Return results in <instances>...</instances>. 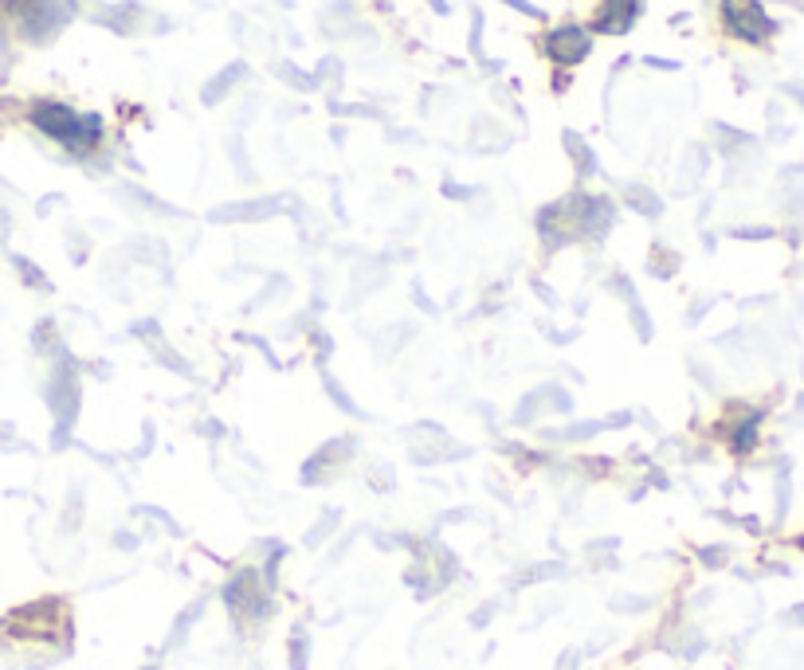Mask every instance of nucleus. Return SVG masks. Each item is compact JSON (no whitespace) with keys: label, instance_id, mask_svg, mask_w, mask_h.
Listing matches in <instances>:
<instances>
[{"label":"nucleus","instance_id":"1","mask_svg":"<svg viewBox=\"0 0 804 670\" xmlns=\"http://www.w3.org/2000/svg\"><path fill=\"white\" fill-rule=\"evenodd\" d=\"M52 376H47L44 396H47V408H52V447L63 451V447L72 443V431L79 424V408H83V376H79V361L63 349L59 358H52Z\"/></svg>","mask_w":804,"mask_h":670},{"label":"nucleus","instance_id":"2","mask_svg":"<svg viewBox=\"0 0 804 670\" xmlns=\"http://www.w3.org/2000/svg\"><path fill=\"white\" fill-rule=\"evenodd\" d=\"M32 125L52 142H59L75 157L99 150L102 142V118L99 114H79V110L63 107V102H36L32 107Z\"/></svg>","mask_w":804,"mask_h":670},{"label":"nucleus","instance_id":"3","mask_svg":"<svg viewBox=\"0 0 804 670\" xmlns=\"http://www.w3.org/2000/svg\"><path fill=\"white\" fill-rule=\"evenodd\" d=\"M224 604L243 624H263L275 612V596H271V589L260 581L256 569H240L232 581L224 584Z\"/></svg>","mask_w":804,"mask_h":670},{"label":"nucleus","instance_id":"4","mask_svg":"<svg viewBox=\"0 0 804 670\" xmlns=\"http://www.w3.org/2000/svg\"><path fill=\"white\" fill-rule=\"evenodd\" d=\"M354 455H358V436H334V439H326V443H322L318 451H314V455L303 463V483L306 486L330 483L334 474H338Z\"/></svg>","mask_w":804,"mask_h":670},{"label":"nucleus","instance_id":"5","mask_svg":"<svg viewBox=\"0 0 804 670\" xmlns=\"http://www.w3.org/2000/svg\"><path fill=\"white\" fill-rule=\"evenodd\" d=\"M722 20L730 28V36L746 40V44H765L778 32L758 0H722Z\"/></svg>","mask_w":804,"mask_h":670},{"label":"nucleus","instance_id":"6","mask_svg":"<svg viewBox=\"0 0 804 670\" xmlns=\"http://www.w3.org/2000/svg\"><path fill=\"white\" fill-rule=\"evenodd\" d=\"M545 411H557V416H573V396L565 393V388L557 385V381L530 388V393L519 400V408H514V416H510V420H514L522 428V424H537L545 416Z\"/></svg>","mask_w":804,"mask_h":670},{"label":"nucleus","instance_id":"7","mask_svg":"<svg viewBox=\"0 0 804 670\" xmlns=\"http://www.w3.org/2000/svg\"><path fill=\"white\" fill-rule=\"evenodd\" d=\"M545 52H550V59H554V63H562V67H577V63L589 59L593 36L585 32V28H577V24L557 28V32H550V36H545Z\"/></svg>","mask_w":804,"mask_h":670},{"label":"nucleus","instance_id":"8","mask_svg":"<svg viewBox=\"0 0 804 670\" xmlns=\"http://www.w3.org/2000/svg\"><path fill=\"white\" fill-rule=\"evenodd\" d=\"M643 12V0H605L593 20V32H605V36H624L628 28L635 24V17Z\"/></svg>","mask_w":804,"mask_h":670},{"label":"nucleus","instance_id":"9","mask_svg":"<svg viewBox=\"0 0 804 670\" xmlns=\"http://www.w3.org/2000/svg\"><path fill=\"white\" fill-rule=\"evenodd\" d=\"M608 290H612V295H617V298H624V306H628V322H632L635 338H640V341H652V338H655V326H652V318H648V310H643V298L635 295L632 278H628V275H612Z\"/></svg>","mask_w":804,"mask_h":670},{"label":"nucleus","instance_id":"10","mask_svg":"<svg viewBox=\"0 0 804 670\" xmlns=\"http://www.w3.org/2000/svg\"><path fill=\"white\" fill-rule=\"evenodd\" d=\"M605 431L608 420H577L562 431H542V439H550V443H589V439L605 436Z\"/></svg>","mask_w":804,"mask_h":670},{"label":"nucleus","instance_id":"11","mask_svg":"<svg viewBox=\"0 0 804 670\" xmlns=\"http://www.w3.org/2000/svg\"><path fill=\"white\" fill-rule=\"evenodd\" d=\"M761 416H765V411H750V416H742V420L734 424L730 428V447L734 451H738V455H746V451H753V447H758V428H761Z\"/></svg>","mask_w":804,"mask_h":670},{"label":"nucleus","instance_id":"12","mask_svg":"<svg viewBox=\"0 0 804 670\" xmlns=\"http://www.w3.org/2000/svg\"><path fill=\"white\" fill-rule=\"evenodd\" d=\"M279 208V200H256V205H228V208H216L213 220L220 223H232V220H263Z\"/></svg>","mask_w":804,"mask_h":670},{"label":"nucleus","instance_id":"13","mask_svg":"<svg viewBox=\"0 0 804 670\" xmlns=\"http://www.w3.org/2000/svg\"><path fill=\"white\" fill-rule=\"evenodd\" d=\"M145 349H150V353H153V361H157V365L173 369V373H177V376H185V381H197V373H193V365H188V361L181 358V353H173V349H170V341H165V338H157V341H145Z\"/></svg>","mask_w":804,"mask_h":670},{"label":"nucleus","instance_id":"14","mask_svg":"<svg viewBox=\"0 0 804 670\" xmlns=\"http://www.w3.org/2000/svg\"><path fill=\"white\" fill-rule=\"evenodd\" d=\"M32 345H36V353H44V358H59L63 349V338L59 330H55L52 318H44V322H36V330H32Z\"/></svg>","mask_w":804,"mask_h":670},{"label":"nucleus","instance_id":"15","mask_svg":"<svg viewBox=\"0 0 804 670\" xmlns=\"http://www.w3.org/2000/svg\"><path fill=\"white\" fill-rule=\"evenodd\" d=\"M322 388H326V396L338 404V411H346V416H358V420L366 416V411L358 408V400H354V396L341 388V381H334V373H326V369H322Z\"/></svg>","mask_w":804,"mask_h":670},{"label":"nucleus","instance_id":"16","mask_svg":"<svg viewBox=\"0 0 804 670\" xmlns=\"http://www.w3.org/2000/svg\"><path fill=\"white\" fill-rule=\"evenodd\" d=\"M243 75H248V67H243V63H236V67H228V72H220V75H216V79L205 87V102H220L224 95H228V90H232L236 83L243 79Z\"/></svg>","mask_w":804,"mask_h":670},{"label":"nucleus","instance_id":"17","mask_svg":"<svg viewBox=\"0 0 804 670\" xmlns=\"http://www.w3.org/2000/svg\"><path fill=\"white\" fill-rule=\"evenodd\" d=\"M680 263L683 260L671 248H652V255H648V271H652L655 278H663V283H667V278L680 271Z\"/></svg>","mask_w":804,"mask_h":670},{"label":"nucleus","instance_id":"18","mask_svg":"<svg viewBox=\"0 0 804 670\" xmlns=\"http://www.w3.org/2000/svg\"><path fill=\"white\" fill-rule=\"evenodd\" d=\"M338 521H341L338 509H326V514H322V518L311 526V534H306V546H311V549H314V546H322V541H326V537H330L334 529H338Z\"/></svg>","mask_w":804,"mask_h":670},{"label":"nucleus","instance_id":"19","mask_svg":"<svg viewBox=\"0 0 804 670\" xmlns=\"http://www.w3.org/2000/svg\"><path fill=\"white\" fill-rule=\"evenodd\" d=\"M624 197H628V205H632V208H635V212H643V216H652V220H655V216H660V212H663V205H660V200H655V197H652V193H643V188H640V185H628V193H624Z\"/></svg>","mask_w":804,"mask_h":670},{"label":"nucleus","instance_id":"20","mask_svg":"<svg viewBox=\"0 0 804 670\" xmlns=\"http://www.w3.org/2000/svg\"><path fill=\"white\" fill-rule=\"evenodd\" d=\"M565 145H569V150H573V162H577V173H582V177H585V173H589V177H593V173H597V157H593V150H585L582 138H577V134H565Z\"/></svg>","mask_w":804,"mask_h":670},{"label":"nucleus","instance_id":"21","mask_svg":"<svg viewBox=\"0 0 804 670\" xmlns=\"http://www.w3.org/2000/svg\"><path fill=\"white\" fill-rule=\"evenodd\" d=\"M306 662H311V639H306L303 627H298V631L291 635V670H306Z\"/></svg>","mask_w":804,"mask_h":670},{"label":"nucleus","instance_id":"22","mask_svg":"<svg viewBox=\"0 0 804 670\" xmlns=\"http://www.w3.org/2000/svg\"><path fill=\"white\" fill-rule=\"evenodd\" d=\"M306 338H311V345H314V353H318V365L326 369V361H330V353H334V338L326 330H318V326H314L311 333H306Z\"/></svg>","mask_w":804,"mask_h":670},{"label":"nucleus","instance_id":"23","mask_svg":"<svg viewBox=\"0 0 804 670\" xmlns=\"http://www.w3.org/2000/svg\"><path fill=\"white\" fill-rule=\"evenodd\" d=\"M17 271L24 275V283L32 286V290H47V275L32 260H20V255H17Z\"/></svg>","mask_w":804,"mask_h":670},{"label":"nucleus","instance_id":"24","mask_svg":"<svg viewBox=\"0 0 804 670\" xmlns=\"http://www.w3.org/2000/svg\"><path fill=\"white\" fill-rule=\"evenodd\" d=\"M130 333H134V338H145V341H157L161 322L157 318H138V322H130Z\"/></svg>","mask_w":804,"mask_h":670},{"label":"nucleus","instance_id":"25","mask_svg":"<svg viewBox=\"0 0 804 670\" xmlns=\"http://www.w3.org/2000/svg\"><path fill=\"white\" fill-rule=\"evenodd\" d=\"M369 483H373L377 491H393V483H396V479H393V466H389V463L373 466V471H369Z\"/></svg>","mask_w":804,"mask_h":670},{"label":"nucleus","instance_id":"26","mask_svg":"<svg viewBox=\"0 0 804 670\" xmlns=\"http://www.w3.org/2000/svg\"><path fill=\"white\" fill-rule=\"evenodd\" d=\"M530 286H534V295L542 298V303L550 306V310H557V306H562V303H557V295H554V290H550V286L542 283V278H534V283H530Z\"/></svg>","mask_w":804,"mask_h":670},{"label":"nucleus","instance_id":"27","mask_svg":"<svg viewBox=\"0 0 804 670\" xmlns=\"http://www.w3.org/2000/svg\"><path fill=\"white\" fill-rule=\"evenodd\" d=\"M412 303L421 306V310H428V314H439V306H436V303H432V298H428V295H424V290H421V283L412 286Z\"/></svg>","mask_w":804,"mask_h":670},{"label":"nucleus","instance_id":"28","mask_svg":"<svg viewBox=\"0 0 804 670\" xmlns=\"http://www.w3.org/2000/svg\"><path fill=\"white\" fill-rule=\"evenodd\" d=\"M703 561L710 564V569H718V564L726 561V549H722V546H715V549H703Z\"/></svg>","mask_w":804,"mask_h":670},{"label":"nucleus","instance_id":"29","mask_svg":"<svg viewBox=\"0 0 804 670\" xmlns=\"http://www.w3.org/2000/svg\"><path fill=\"white\" fill-rule=\"evenodd\" d=\"M200 431H205V436L213 439V443H220V436H224V424H220V420H205V424H200Z\"/></svg>","mask_w":804,"mask_h":670},{"label":"nucleus","instance_id":"30","mask_svg":"<svg viewBox=\"0 0 804 670\" xmlns=\"http://www.w3.org/2000/svg\"><path fill=\"white\" fill-rule=\"evenodd\" d=\"M734 235H742V240H765V235H773L769 228H738Z\"/></svg>","mask_w":804,"mask_h":670},{"label":"nucleus","instance_id":"31","mask_svg":"<svg viewBox=\"0 0 804 670\" xmlns=\"http://www.w3.org/2000/svg\"><path fill=\"white\" fill-rule=\"evenodd\" d=\"M115 546H122V549H134V546H138V537H130V534H126V529H122V534L115 537Z\"/></svg>","mask_w":804,"mask_h":670},{"label":"nucleus","instance_id":"32","mask_svg":"<svg viewBox=\"0 0 804 670\" xmlns=\"http://www.w3.org/2000/svg\"><path fill=\"white\" fill-rule=\"evenodd\" d=\"M557 670H577V655L565 651V655H562V662H557Z\"/></svg>","mask_w":804,"mask_h":670},{"label":"nucleus","instance_id":"33","mask_svg":"<svg viewBox=\"0 0 804 670\" xmlns=\"http://www.w3.org/2000/svg\"><path fill=\"white\" fill-rule=\"evenodd\" d=\"M789 619H793V624H804V604H801V608L789 612Z\"/></svg>","mask_w":804,"mask_h":670}]
</instances>
